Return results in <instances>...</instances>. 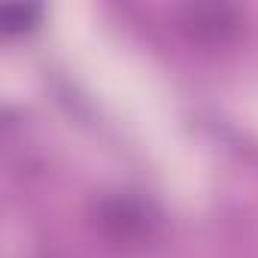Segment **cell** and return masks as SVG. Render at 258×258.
Masks as SVG:
<instances>
[{
    "label": "cell",
    "mask_w": 258,
    "mask_h": 258,
    "mask_svg": "<svg viewBox=\"0 0 258 258\" xmlns=\"http://www.w3.org/2000/svg\"><path fill=\"white\" fill-rule=\"evenodd\" d=\"M103 225L112 228L115 237H124L131 240L137 234H143L149 228V219H146V210L140 201H127V198H115L103 207Z\"/></svg>",
    "instance_id": "cell-1"
},
{
    "label": "cell",
    "mask_w": 258,
    "mask_h": 258,
    "mask_svg": "<svg viewBox=\"0 0 258 258\" xmlns=\"http://www.w3.org/2000/svg\"><path fill=\"white\" fill-rule=\"evenodd\" d=\"M40 22V7H7L0 13V28L4 34H25Z\"/></svg>",
    "instance_id": "cell-2"
}]
</instances>
